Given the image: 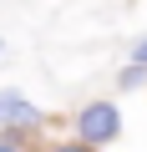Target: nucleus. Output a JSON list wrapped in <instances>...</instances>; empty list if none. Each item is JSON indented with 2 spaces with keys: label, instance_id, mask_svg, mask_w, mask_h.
I'll return each mask as SVG.
<instances>
[{
  "label": "nucleus",
  "instance_id": "1",
  "mask_svg": "<svg viewBox=\"0 0 147 152\" xmlns=\"http://www.w3.org/2000/svg\"><path fill=\"white\" fill-rule=\"evenodd\" d=\"M76 132H81V142L102 147V142H112V137L122 132V117H117V107H112V102H91V107H81V112H76Z\"/></svg>",
  "mask_w": 147,
  "mask_h": 152
},
{
  "label": "nucleus",
  "instance_id": "2",
  "mask_svg": "<svg viewBox=\"0 0 147 152\" xmlns=\"http://www.w3.org/2000/svg\"><path fill=\"white\" fill-rule=\"evenodd\" d=\"M0 122H5L10 132H36L46 117H41V107H31L20 91H0Z\"/></svg>",
  "mask_w": 147,
  "mask_h": 152
},
{
  "label": "nucleus",
  "instance_id": "3",
  "mask_svg": "<svg viewBox=\"0 0 147 152\" xmlns=\"http://www.w3.org/2000/svg\"><path fill=\"white\" fill-rule=\"evenodd\" d=\"M142 81H147V66H137V61L122 66V76H117V86H122V91H132V86H142Z\"/></svg>",
  "mask_w": 147,
  "mask_h": 152
},
{
  "label": "nucleus",
  "instance_id": "4",
  "mask_svg": "<svg viewBox=\"0 0 147 152\" xmlns=\"http://www.w3.org/2000/svg\"><path fill=\"white\" fill-rule=\"evenodd\" d=\"M51 152H97V147H91V142H81V137H76V142H56V147H51Z\"/></svg>",
  "mask_w": 147,
  "mask_h": 152
},
{
  "label": "nucleus",
  "instance_id": "5",
  "mask_svg": "<svg viewBox=\"0 0 147 152\" xmlns=\"http://www.w3.org/2000/svg\"><path fill=\"white\" fill-rule=\"evenodd\" d=\"M132 61H137V66H147V36H142V41L132 46Z\"/></svg>",
  "mask_w": 147,
  "mask_h": 152
},
{
  "label": "nucleus",
  "instance_id": "6",
  "mask_svg": "<svg viewBox=\"0 0 147 152\" xmlns=\"http://www.w3.org/2000/svg\"><path fill=\"white\" fill-rule=\"evenodd\" d=\"M0 152H20V147H15V142H10V137H0Z\"/></svg>",
  "mask_w": 147,
  "mask_h": 152
},
{
  "label": "nucleus",
  "instance_id": "7",
  "mask_svg": "<svg viewBox=\"0 0 147 152\" xmlns=\"http://www.w3.org/2000/svg\"><path fill=\"white\" fill-rule=\"evenodd\" d=\"M0 51H5V46H0Z\"/></svg>",
  "mask_w": 147,
  "mask_h": 152
}]
</instances>
